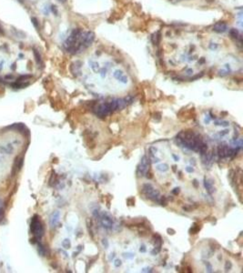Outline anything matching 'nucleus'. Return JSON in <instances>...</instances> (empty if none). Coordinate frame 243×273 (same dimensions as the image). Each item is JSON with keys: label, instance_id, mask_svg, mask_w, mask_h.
<instances>
[{"label": "nucleus", "instance_id": "nucleus-1", "mask_svg": "<svg viewBox=\"0 0 243 273\" xmlns=\"http://www.w3.org/2000/svg\"><path fill=\"white\" fill-rule=\"evenodd\" d=\"M81 34H82V30L79 28H76L71 32V34L66 39V41L64 42V47L68 53L76 54L79 52Z\"/></svg>", "mask_w": 243, "mask_h": 273}, {"label": "nucleus", "instance_id": "nucleus-2", "mask_svg": "<svg viewBox=\"0 0 243 273\" xmlns=\"http://www.w3.org/2000/svg\"><path fill=\"white\" fill-rule=\"evenodd\" d=\"M142 190L143 193L145 194V196L147 197L148 199L152 200L154 202H157L158 203L159 202V199H160V192L159 190L156 188L155 187L151 185L150 183H146L144 184L142 187Z\"/></svg>", "mask_w": 243, "mask_h": 273}, {"label": "nucleus", "instance_id": "nucleus-3", "mask_svg": "<svg viewBox=\"0 0 243 273\" xmlns=\"http://www.w3.org/2000/svg\"><path fill=\"white\" fill-rule=\"evenodd\" d=\"M30 231L35 235V238L37 240H39L44 235V227H43V224L40 221L39 217L37 215H35L31 219Z\"/></svg>", "mask_w": 243, "mask_h": 273}, {"label": "nucleus", "instance_id": "nucleus-4", "mask_svg": "<svg viewBox=\"0 0 243 273\" xmlns=\"http://www.w3.org/2000/svg\"><path fill=\"white\" fill-rule=\"evenodd\" d=\"M99 220H100L101 226L106 229H111L114 225V219L113 217L108 213L107 211H102L99 215Z\"/></svg>", "mask_w": 243, "mask_h": 273}, {"label": "nucleus", "instance_id": "nucleus-5", "mask_svg": "<svg viewBox=\"0 0 243 273\" xmlns=\"http://www.w3.org/2000/svg\"><path fill=\"white\" fill-rule=\"evenodd\" d=\"M94 112L96 114V116H98L99 118H104L106 116L109 115V114L112 113V110L110 108V106L108 102H105V103H102V104L98 105L96 107Z\"/></svg>", "mask_w": 243, "mask_h": 273}, {"label": "nucleus", "instance_id": "nucleus-6", "mask_svg": "<svg viewBox=\"0 0 243 273\" xmlns=\"http://www.w3.org/2000/svg\"><path fill=\"white\" fill-rule=\"evenodd\" d=\"M148 168H149V159H147L146 156H143L140 162H139V165L138 166V168H137V175H138V177H143L146 174V172L148 170Z\"/></svg>", "mask_w": 243, "mask_h": 273}, {"label": "nucleus", "instance_id": "nucleus-7", "mask_svg": "<svg viewBox=\"0 0 243 273\" xmlns=\"http://www.w3.org/2000/svg\"><path fill=\"white\" fill-rule=\"evenodd\" d=\"M229 147L227 143H221L218 147V155L220 159L228 158L229 156Z\"/></svg>", "mask_w": 243, "mask_h": 273}, {"label": "nucleus", "instance_id": "nucleus-8", "mask_svg": "<svg viewBox=\"0 0 243 273\" xmlns=\"http://www.w3.org/2000/svg\"><path fill=\"white\" fill-rule=\"evenodd\" d=\"M59 218H60L59 211H55V212L52 213V215L50 216V219H49V223H50L51 228L57 227V225L59 222Z\"/></svg>", "mask_w": 243, "mask_h": 273}, {"label": "nucleus", "instance_id": "nucleus-9", "mask_svg": "<svg viewBox=\"0 0 243 273\" xmlns=\"http://www.w3.org/2000/svg\"><path fill=\"white\" fill-rule=\"evenodd\" d=\"M227 29H228L227 24L224 22L217 23L213 27V31L217 32V33H224L225 31H227Z\"/></svg>", "mask_w": 243, "mask_h": 273}, {"label": "nucleus", "instance_id": "nucleus-10", "mask_svg": "<svg viewBox=\"0 0 243 273\" xmlns=\"http://www.w3.org/2000/svg\"><path fill=\"white\" fill-rule=\"evenodd\" d=\"M71 72L73 73L74 76L78 77L81 74V62L77 61L71 65Z\"/></svg>", "mask_w": 243, "mask_h": 273}, {"label": "nucleus", "instance_id": "nucleus-11", "mask_svg": "<svg viewBox=\"0 0 243 273\" xmlns=\"http://www.w3.org/2000/svg\"><path fill=\"white\" fill-rule=\"evenodd\" d=\"M204 187H205V188L207 189V191L209 193V194H212L214 191H215V189H214V188H213V184H212V182L209 181L208 178H204Z\"/></svg>", "mask_w": 243, "mask_h": 273}, {"label": "nucleus", "instance_id": "nucleus-12", "mask_svg": "<svg viewBox=\"0 0 243 273\" xmlns=\"http://www.w3.org/2000/svg\"><path fill=\"white\" fill-rule=\"evenodd\" d=\"M161 246H162V239L159 235H154V247L157 249L161 250Z\"/></svg>", "mask_w": 243, "mask_h": 273}, {"label": "nucleus", "instance_id": "nucleus-13", "mask_svg": "<svg viewBox=\"0 0 243 273\" xmlns=\"http://www.w3.org/2000/svg\"><path fill=\"white\" fill-rule=\"evenodd\" d=\"M128 105L126 104L124 98H117V110L124 109Z\"/></svg>", "mask_w": 243, "mask_h": 273}, {"label": "nucleus", "instance_id": "nucleus-14", "mask_svg": "<svg viewBox=\"0 0 243 273\" xmlns=\"http://www.w3.org/2000/svg\"><path fill=\"white\" fill-rule=\"evenodd\" d=\"M87 230L89 232V235L94 238V233H93V222H92L91 218H87Z\"/></svg>", "mask_w": 243, "mask_h": 273}, {"label": "nucleus", "instance_id": "nucleus-15", "mask_svg": "<svg viewBox=\"0 0 243 273\" xmlns=\"http://www.w3.org/2000/svg\"><path fill=\"white\" fill-rule=\"evenodd\" d=\"M34 56H35V59H36V62L37 63V65H42L43 61H42L41 58V55L39 54V52L36 48H34Z\"/></svg>", "mask_w": 243, "mask_h": 273}, {"label": "nucleus", "instance_id": "nucleus-16", "mask_svg": "<svg viewBox=\"0 0 243 273\" xmlns=\"http://www.w3.org/2000/svg\"><path fill=\"white\" fill-rule=\"evenodd\" d=\"M37 250H38V253H39L40 256H43V257L46 256V249H45V247L39 242V240L37 241Z\"/></svg>", "mask_w": 243, "mask_h": 273}, {"label": "nucleus", "instance_id": "nucleus-17", "mask_svg": "<svg viewBox=\"0 0 243 273\" xmlns=\"http://www.w3.org/2000/svg\"><path fill=\"white\" fill-rule=\"evenodd\" d=\"M151 39L154 45H158V44L159 43V40H160V34H159V31L155 33V34L152 36Z\"/></svg>", "mask_w": 243, "mask_h": 273}, {"label": "nucleus", "instance_id": "nucleus-18", "mask_svg": "<svg viewBox=\"0 0 243 273\" xmlns=\"http://www.w3.org/2000/svg\"><path fill=\"white\" fill-rule=\"evenodd\" d=\"M169 165L168 164H160L158 166H157V169L160 172H166L169 170Z\"/></svg>", "mask_w": 243, "mask_h": 273}, {"label": "nucleus", "instance_id": "nucleus-19", "mask_svg": "<svg viewBox=\"0 0 243 273\" xmlns=\"http://www.w3.org/2000/svg\"><path fill=\"white\" fill-rule=\"evenodd\" d=\"M0 149L2 150L4 153H8V154H10V153L13 151V147L9 144V145H6L5 146V147H1Z\"/></svg>", "mask_w": 243, "mask_h": 273}, {"label": "nucleus", "instance_id": "nucleus-20", "mask_svg": "<svg viewBox=\"0 0 243 273\" xmlns=\"http://www.w3.org/2000/svg\"><path fill=\"white\" fill-rule=\"evenodd\" d=\"M89 67L93 69V71H95V72H97L98 70H99V65H98V63H96V62H95V61H89Z\"/></svg>", "mask_w": 243, "mask_h": 273}, {"label": "nucleus", "instance_id": "nucleus-21", "mask_svg": "<svg viewBox=\"0 0 243 273\" xmlns=\"http://www.w3.org/2000/svg\"><path fill=\"white\" fill-rule=\"evenodd\" d=\"M62 247L64 248L65 250H68L71 248V241L69 239H65L64 240L62 241Z\"/></svg>", "mask_w": 243, "mask_h": 273}, {"label": "nucleus", "instance_id": "nucleus-22", "mask_svg": "<svg viewBox=\"0 0 243 273\" xmlns=\"http://www.w3.org/2000/svg\"><path fill=\"white\" fill-rule=\"evenodd\" d=\"M31 77H32V75H23V76H20L17 79V82H25L27 80H29Z\"/></svg>", "mask_w": 243, "mask_h": 273}, {"label": "nucleus", "instance_id": "nucleus-23", "mask_svg": "<svg viewBox=\"0 0 243 273\" xmlns=\"http://www.w3.org/2000/svg\"><path fill=\"white\" fill-rule=\"evenodd\" d=\"M229 34H230L231 37H233V38H238V31L236 29V28H231V29H230V31H229Z\"/></svg>", "mask_w": 243, "mask_h": 273}, {"label": "nucleus", "instance_id": "nucleus-24", "mask_svg": "<svg viewBox=\"0 0 243 273\" xmlns=\"http://www.w3.org/2000/svg\"><path fill=\"white\" fill-rule=\"evenodd\" d=\"M199 229H200V227H197V226H196V223H195L192 227H191V228L189 229V233H190V234H196Z\"/></svg>", "mask_w": 243, "mask_h": 273}, {"label": "nucleus", "instance_id": "nucleus-25", "mask_svg": "<svg viewBox=\"0 0 243 273\" xmlns=\"http://www.w3.org/2000/svg\"><path fill=\"white\" fill-rule=\"evenodd\" d=\"M123 75H124V74H123V72H122L121 70H116V71L114 72V74H113L114 77H115V78H117L118 80H119V78L122 77Z\"/></svg>", "mask_w": 243, "mask_h": 273}, {"label": "nucleus", "instance_id": "nucleus-26", "mask_svg": "<svg viewBox=\"0 0 243 273\" xmlns=\"http://www.w3.org/2000/svg\"><path fill=\"white\" fill-rule=\"evenodd\" d=\"M216 126H222V127H228L229 125V123L228 121H221V122H218L216 121L215 122Z\"/></svg>", "mask_w": 243, "mask_h": 273}, {"label": "nucleus", "instance_id": "nucleus-27", "mask_svg": "<svg viewBox=\"0 0 243 273\" xmlns=\"http://www.w3.org/2000/svg\"><path fill=\"white\" fill-rule=\"evenodd\" d=\"M31 21H32L33 25H34V27H36L37 29H38L39 28V24H38V20H37L36 17H32L31 18Z\"/></svg>", "mask_w": 243, "mask_h": 273}, {"label": "nucleus", "instance_id": "nucleus-28", "mask_svg": "<svg viewBox=\"0 0 243 273\" xmlns=\"http://www.w3.org/2000/svg\"><path fill=\"white\" fill-rule=\"evenodd\" d=\"M125 102H126V104L129 105V104H131L132 102H133V98H132V97H130V96H128V97H126L124 98Z\"/></svg>", "mask_w": 243, "mask_h": 273}, {"label": "nucleus", "instance_id": "nucleus-29", "mask_svg": "<svg viewBox=\"0 0 243 273\" xmlns=\"http://www.w3.org/2000/svg\"><path fill=\"white\" fill-rule=\"evenodd\" d=\"M119 81L121 82V83H123V84H127V83H128V77H127V76L123 75V76L119 79Z\"/></svg>", "mask_w": 243, "mask_h": 273}, {"label": "nucleus", "instance_id": "nucleus-30", "mask_svg": "<svg viewBox=\"0 0 243 273\" xmlns=\"http://www.w3.org/2000/svg\"><path fill=\"white\" fill-rule=\"evenodd\" d=\"M101 242H102V245H103V247H104L105 249H107V248H108V245H109V244H108V241H107V239H103Z\"/></svg>", "mask_w": 243, "mask_h": 273}, {"label": "nucleus", "instance_id": "nucleus-31", "mask_svg": "<svg viewBox=\"0 0 243 273\" xmlns=\"http://www.w3.org/2000/svg\"><path fill=\"white\" fill-rule=\"evenodd\" d=\"M206 268L208 272H212L213 271L212 270V266H211V264L209 262H206Z\"/></svg>", "mask_w": 243, "mask_h": 273}, {"label": "nucleus", "instance_id": "nucleus-32", "mask_svg": "<svg viewBox=\"0 0 243 273\" xmlns=\"http://www.w3.org/2000/svg\"><path fill=\"white\" fill-rule=\"evenodd\" d=\"M121 264H122V262H121V260L120 259H116L114 262V266L116 267V268H119L120 266H121Z\"/></svg>", "mask_w": 243, "mask_h": 273}, {"label": "nucleus", "instance_id": "nucleus-33", "mask_svg": "<svg viewBox=\"0 0 243 273\" xmlns=\"http://www.w3.org/2000/svg\"><path fill=\"white\" fill-rule=\"evenodd\" d=\"M209 48H210L211 50H216L217 48H218V44L217 43H210V45H209Z\"/></svg>", "mask_w": 243, "mask_h": 273}, {"label": "nucleus", "instance_id": "nucleus-34", "mask_svg": "<svg viewBox=\"0 0 243 273\" xmlns=\"http://www.w3.org/2000/svg\"><path fill=\"white\" fill-rule=\"evenodd\" d=\"M203 75H204V73L201 72V73H200V74H198V75H196L195 77H191L190 79H191V80H196V79H198V78H200V77H203Z\"/></svg>", "mask_w": 243, "mask_h": 273}, {"label": "nucleus", "instance_id": "nucleus-35", "mask_svg": "<svg viewBox=\"0 0 243 273\" xmlns=\"http://www.w3.org/2000/svg\"><path fill=\"white\" fill-rule=\"evenodd\" d=\"M157 151H158V150H157L156 148H154V147H150V148H149V154L150 155H155Z\"/></svg>", "mask_w": 243, "mask_h": 273}, {"label": "nucleus", "instance_id": "nucleus-36", "mask_svg": "<svg viewBox=\"0 0 243 273\" xmlns=\"http://www.w3.org/2000/svg\"><path fill=\"white\" fill-rule=\"evenodd\" d=\"M231 263H230V261H227L226 262V264H225V269L226 270H229L230 268H231Z\"/></svg>", "mask_w": 243, "mask_h": 273}, {"label": "nucleus", "instance_id": "nucleus-37", "mask_svg": "<svg viewBox=\"0 0 243 273\" xmlns=\"http://www.w3.org/2000/svg\"><path fill=\"white\" fill-rule=\"evenodd\" d=\"M124 257L128 258V259H133L135 257V254H133V253H124Z\"/></svg>", "mask_w": 243, "mask_h": 273}, {"label": "nucleus", "instance_id": "nucleus-38", "mask_svg": "<svg viewBox=\"0 0 243 273\" xmlns=\"http://www.w3.org/2000/svg\"><path fill=\"white\" fill-rule=\"evenodd\" d=\"M107 68H103L100 70V75H101V77H106V73H107Z\"/></svg>", "mask_w": 243, "mask_h": 273}, {"label": "nucleus", "instance_id": "nucleus-39", "mask_svg": "<svg viewBox=\"0 0 243 273\" xmlns=\"http://www.w3.org/2000/svg\"><path fill=\"white\" fill-rule=\"evenodd\" d=\"M50 10L52 11V12H53V13L55 14L56 16L57 15V7H56V6H51Z\"/></svg>", "mask_w": 243, "mask_h": 273}, {"label": "nucleus", "instance_id": "nucleus-40", "mask_svg": "<svg viewBox=\"0 0 243 273\" xmlns=\"http://www.w3.org/2000/svg\"><path fill=\"white\" fill-rule=\"evenodd\" d=\"M228 133H229V130H228V129H225L223 131H220V133H219V135H220V136H225V135H227Z\"/></svg>", "mask_w": 243, "mask_h": 273}, {"label": "nucleus", "instance_id": "nucleus-41", "mask_svg": "<svg viewBox=\"0 0 243 273\" xmlns=\"http://www.w3.org/2000/svg\"><path fill=\"white\" fill-rule=\"evenodd\" d=\"M127 201H128V204L129 205H134V203H135V199H134V198H130V199H129Z\"/></svg>", "mask_w": 243, "mask_h": 273}, {"label": "nucleus", "instance_id": "nucleus-42", "mask_svg": "<svg viewBox=\"0 0 243 273\" xmlns=\"http://www.w3.org/2000/svg\"><path fill=\"white\" fill-rule=\"evenodd\" d=\"M219 75L220 76H226V75H228V71H226V70H220L219 71Z\"/></svg>", "mask_w": 243, "mask_h": 273}, {"label": "nucleus", "instance_id": "nucleus-43", "mask_svg": "<svg viewBox=\"0 0 243 273\" xmlns=\"http://www.w3.org/2000/svg\"><path fill=\"white\" fill-rule=\"evenodd\" d=\"M172 193H173L174 195H178L179 193V188H175L174 189L172 190Z\"/></svg>", "mask_w": 243, "mask_h": 273}, {"label": "nucleus", "instance_id": "nucleus-44", "mask_svg": "<svg viewBox=\"0 0 243 273\" xmlns=\"http://www.w3.org/2000/svg\"><path fill=\"white\" fill-rule=\"evenodd\" d=\"M186 171L188 173H192L193 171H194V169H193L192 167H187V168H186Z\"/></svg>", "mask_w": 243, "mask_h": 273}, {"label": "nucleus", "instance_id": "nucleus-45", "mask_svg": "<svg viewBox=\"0 0 243 273\" xmlns=\"http://www.w3.org/2000/svg\"><path fill=\"white\" fill-rule=\"evenodd\" d=\"M146 247H145V246L144 245H141L140 246V249H139V251H140V252H142V253H144V252H146Z\"/></svg>", "mask_w": 243, "mask_h": 273}, {"label": "nucleus", "instance_id": "nucleus-46", "mask_svg": "<svg viewBox=\"0 0 243 273\" xmlns=\"http://www.w3.org/2000/svg\"><path fill=\"white\" fill-rule=\"evenodd\" d=\"M172 158H173V159H174V160H175V161H179V157H178V156H177V155H175V154H172Z\"/></svg>", "mask_w": 243, "mask_h": 273}, {"label": "nucleus", "instance_id": "nucleus-47", "mask_svg": "<svg viewBox=\"0 0 243 273\" xmlns=\"http://www.w3.org/2000/svg\"><path fill=\"white\" fill-rule=\"evenodd\" d=\"M168 232H169V234H171V235H173L175 233V230H173L172 228H168Z\"/></svg>", "mask_w": 243, "mask_h": 273}, {"label": "nucleus", "instance_id": "nucleus-48", "mask_svg": "<svg viewBox=\"0 0 243 273\" xmlns=\"http://www.w3.org/2000/svg\"><path fill=\"white\" fill-rule=\"evenodd\" d=\"M0 34H1V35H4V34H5V31H4V28L2 27V26H1V25H0Z\"/></svg>", "mask_w": 243, "mask_h": 273}, {"label": "nucleus", "instance_id": "nucleus-49", "mask_svg": "<svg viewBox=\"0 0 243 273\" xmlns=\"http://www.w3.org/2000/svg\"><path fill=\"white\" fill-rule=\"evenodd\" d=\"M15 77H13V76H11V75H9V76H6V79H14Z\"/></svg>", "mask_w": 243, "mask_h": 273}, {"label": "nucleus", "instance_id": "nucleus-50", "mask_svg": "<svg viewBox=\"0 0 243 273\" xmlns=\"http://www.w3.org/2000/svg\"><path fill=\"white\" fill-rule=\"evenodd\" d=\"M186 73H187L188 75H189V74H192V73H193V70H192V69H188V70L186 71Z\"/></svg>", "mask_w": 243, "mask_h": 273}, {"label": "nucleus", "instance_id": "nucleus-51", "mask_svg": "<svg viewBox=\"0 0 243 273\" xmlns=\"http://www.w3.org/2000/svg\"><path fill=\"white\" fill-rule=\"evenodd\" d=\"M197 180H196V179H194V180H193V184H194V186L196 187V188H197L198 187V183H197Z\"/></svg>", "mask_w": 243, "mask_h": 273}, {"label": "nucleus", "instance_id": "nucleus-52", "mask_svg": "<svg viewBox=\"0 0 243 273\" xmlns=\"http://www.w3.org/2000/svg\"><path fill=\"white\" fill-rule=\"evenodd\" d=\"M60 3H66L67 2V0H58Z\"/></svg>", "mask_w": 243, "mask_h": 273}, {"label": "nucleus", "instance_id": "nucleus-53", "mask_svg": "<svg viewBox=\"0 0 243 273\" xmlns=\"http://www.w3.org/2000/svg\"><path fill=\"white\" fill-rule=\"evenodd\" d=\"M19 57H24V55L23 54H19Z\"/></svg>", "mask_w": 243, "mask_h": 273}]
</instances>
